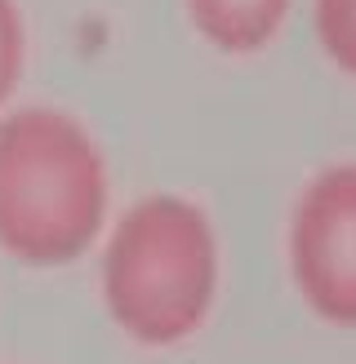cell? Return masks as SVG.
Segmentation results:
<instances>
[{"label":"cell","instance_id":"obj_6","mask_svg":"<svg viewBox=\"0 0 356 364\" xmlns=\"http://www.w3.org/2000/svg\"><path fill=\"white\" fill-rule=\"evenodd\" d=\"M23 63H27L23 9H18V0H0V112H5L9 94L23 80Z\"/></svg>","mask_w":356,"mask_h":364},{"label":"cell","instance_id":"obj_5","mask_svg":"<svg viewBox=\"0 0 356 364\" xmlns=\"http://www.w3.org/2000/svg\"><path fill=\"white\" fill-rule=\"evenodd\" d=\"M312 27L325 58L356 76V0H312Z\"/></svg>","mask_w":356,"mask_h":364},{"label":"cell","instance_id":"obj_2","mask_svg":"<svg viewBox=\"0 0 356 364\" xmlns=\"http://www.w3.org/2000/svg\"><path fill=\"white\" fill-rule=\"evenodd\" d=\"M107 160L58 107L0 116V249L27 267H67L107 227Z\"/></svg>","mask_w":356,"mask_h":364},{"label":"cell","instance_id":"obj_4","mask_svg":"<svg viewBox=\"0 0 356 364\" xmlns=\"http://www.w3.org/2000/svg\"><path fill=\"white\" fill-rule=\"evenodd\" d=\"M294 0H187L192 27L219 53H258L276 41Z\"/></svg>","mask_w":356,"mask_h":364},{"label":"cell","instance_id":"obj_3","mask_svg":"<svg viewBox=\"0 0 356 364\" xmlns=\"http://www.w3.org/2000/svg\"><path fill=\"white\" fill-rule=\"evenodd\" d=\"M290 276L316 320L356 329V160L325 165L290 213Z\"/></svg>","mask_w":356,"mask_h":364},{"label":"cell","instance_id":"obj_1","mask_svg":"<svg viewBox=\"0 0 356 364\" xmlns=\"http://www.w3.org/2000/svg\"><path fill=\"white\" fill-rule=\"evenodd\" d=\"M219 231L187 196L156 191L134 200L103 240V306L138 347L165 351L196 338L219 302Z\"/></svg>","mask_w":356,"mask_h":364}]
</instances>
